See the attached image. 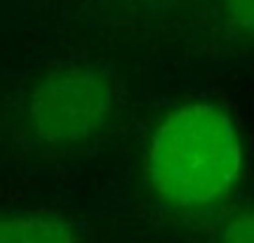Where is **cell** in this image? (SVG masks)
Segmentation results:
<instances>
[{"instance_id": "cell-5", "label": "cell", "mask_w": 254, "mask_h": 243, "mask_svg": "<svg viewBox=\"0 0 254 243\" xmlns=\"http://www.w3.org/2000/svg\"><path fill=\"white\" fill-rule=\"evenodd\" d=\"M219 243H254V213L233 217L219 234Z\"/></svg>"}, {"instance_id": "cell-2", "label": "cell", "mask_w": 254, "mask_h": 243, "mask_svg": "<svg viewBox=\"0 0 254 243\" xmlns=\"http://www.w3.org/2000/svg\"><path fill=\"white\" fill-rule=\"evenodd\" d=\"M116 107L109 76L92 66H62L40 83L28 111L36 135L52 146H71L92 137Z\"/></svg>"}, {"instance_id": "cell-3", "label": "cell", "mask_w": 254, "mask_h": 243, "mask_svg": "<svg viewBox=\"0 0 254 243\" xmlns=\"http://www.w3.org/2000/svg\"><path fill=\"white\" fill-rule=\"evenodd\" d=\"M0 243H75V234L55 213H9L0 215Z\"/></svg>"}, {"instance_id": "cell-1", "label": "cell", "mask_w": 254, "mask_h": 243, "mask_svg": "<svg viewBox=\"0 0 254 243\" xmlns=\"http://www.w3.org/2000/svg\"><path fill=\"white\" fill-rule=\"evenodd\" d=\"M243 158L233 118L214 104L190 102L153 130L146 149V177L172 208L202 210L236 189Z\"/></svg>"}, {"instance_id": "cell-4", "label": "cell", "mask_w": 254, "mask_h": 243, "mask_svg": "<svg viewBox=\"0 0 254 243\" xmlns=\"http://www.w3.org/2000/svg\"><path fill=\"white\" fill-rule=\"evenodd\" d=\"M221 2L228 24L240 33L254 38V0H221Z\"/></svg>"}]
</instances>
